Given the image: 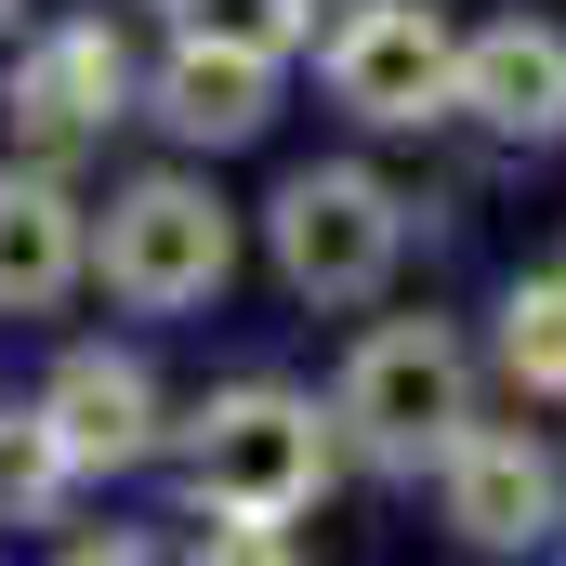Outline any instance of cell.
Returning <instances> with one entry per match:
<instances>
[{"label": "cell", "instance_id": "1", "mask_svg": "<svg viewBox=\"0 0 566 566\" xmlns=\"http://www.w3.org/2000/svg\"><path fill=\"white\" fill-rule=\"evenodd\" d=\"M171 461H185V514H264V527H290V514L329 501L343 422L316 396H290V382H224V396L185 409Z\"/></svg>", "mask_w": 566, "mask_h": 566}, {"label": "cell", "instance_id": "2", "mask_svg": "<svg viewBox=\"0 0 566 566\" xmlns=\"http://www.w3.org/2000/svg\"><path fill=\"white\" fill-rule=\"evenodd\" d=\"M329 422L369 474H434L461 434H474V343L448 316H382L356 329L343 382H329Z\"/></svg>", "mask_w": 566, "mask_h": 566}, {"label": "cell", "instance_id": "3", "mask_svg": "<svg viewBox=\"0 0 566 566\" xmlns=\"http://www.w3.org/2000/svg\"><path fill=\"white\" fill-rule=\"evenodd\" d=\"M93 277L106 303H133V316H198V303H224L238 277V211H224V185L211 171H133L106 211H93Z\"/></svg>", "mask_w": 566, "mask_h": 566}, {"label": "cell", "instance_id": "4", "mask_svg": "<svg viewBox=\"0 0 566 566\" xmlns=\"http://www.w3.org/2000/svg\"><path fill=\"white\" fill-rule=\"evenodd\" d=\"M264 264L290 277V303H369L409 264V198L369 158H303L264 198Z\"/></svg>", "mask_w": 566, "mask_h": 566}, {"label": "cell", "instance_id": "5", "mask_svg": "<svg viewBox=\"0 0 566 566\" xmlns=\"http://www.w3.org/2000/svg\"><path fill=\"white\" fill-rule=\"evenodd\" d=\"M316 80L356 133H434L461 119V27L434 0H343L316 40Z\"/></svg>", "mask_w": 566, "mask_h": 566}, {"label": "cell", "instance_id": "6", "mask_svg": "<svg viewBox=\"0 0 566 566\" xmlns=\"http://www.w3.org/2000/svg\"><path fill=\"white\" fill-rule=\"evenodd\" d=\"M0 119L27 158H80V145H106L119 119H145V66L133 40L106 27V13H53V27H27L13 40V66H0Z\"/></svg>", "mask_w": 566, "mask_h": 566}, {"label": "cell", "instance_id": "7", "mask_svg": "<svg viewBox=\"0 0 566 566\" xmlns=\"http://www.w3.org/2000/svg\"><path fill=\"white\" fill-rule=\"evenodd\" d=\"M434 514H448V541H474V554H554L566 541V461L527 422H474L434 461Z\"/></svg>", "mask_w": 566, "mask_h": 566}, {"label": "cell", "instance_id": "8", "mask_svg": "<svg viewBox=\"0 0 566 566\" xmlns=\"http://www.w3.org/2000/svg\"><path fill=\"white\" fill-rule=\"evenodd\" d=\"M40 409H53V434L80 448V474H145V461L185 434L171 396H158V369H145L133 343H66L53 382H40Z\"/></svg>", "mask_w": 566, "mask_h": 566}, {"label": "cell", "instance_id": "9", "mask_svg": "<svg viewBox=\"0 0 566 566\" xmlns=\"http://www.w3.org/2000/svg\"><path fill=\"white\" fill-rule=\"evenodd\" d=\"M461 119L488 145H554L566 133V27L554 13H488V27H461Z\"/></svg>", "mask_w": 566, "mask_h": 566}, {"label": "cell", "instance_id": "10", "mask_svg": "<svg viewBox=\"0 0 566 566\" xmlns=\"http://www.w3.org/2000/svg\"><path fill=\"white\" fill-rule=\"evenodd\" d=\"M93 277V198L53 158H0V316H53Z\"/></svg>", "mask_w": 566, "mask_h": 566}, {"label": "cell", "instance_id": "11", "mask_svg": "<svg viewBox=\"0 0 566 566\" xmlns=\"http://www.w3.org/2000/svg\"><path fill=\"white\" fill-rule=\"evenodd\" d=\"M145 119L185 145V158H224L277 119V53H224V40H171L145 66Z\"/></svg>", "mask_w": 566, "mask_h": 566}, {"label": "cell", "instance_id": "12", "mask_svg": "<svg viewBox=\"0 0 566 566\" xmlns=\"http://www.w3.org/2000/svg\"><path fill=\"white\" fill-rule=\"evenodd\" d=\"M488 356H501V382H514V396H566V264H541V277L501 290Z\"/></svg>", "mask_w": 566, "mask_h": 566}, {"label": "cell", "instance_id": "13", "mask_svg": "<svg viewBox=\"0 0 566 566\" xmlns=\"http://www.w3.org/2000/svg\"><path fill=\"white\" fill-rule=\"evenodd\" d=\"M66 488H80V448L53 434V409H40V396L0 409V527H53Z\"/></svg>", "mask_w": 566, "mask_h": 566}, {"label": "cell", "instance_id": "14", "mask_svg": "<svg viewBox=\"0 0 566 566\" xmlns=\"http://www.w3.org/2000/svg\"><path fill=\"white\" fill-rule=\"evenodd\" d=\"M171 40H224V53H290L316 40V0H158Z\"/></svg>", "mask_w": 566, "mask_h": 566}, {"label": "cell", "instance_id": "15", "mask_svg": "<svg viewBox=\"0 0 566 566\" xmlns=\"http://www.w3.org/2000/svg\"><path fill=\"white\" fill-rule=\"evenodd\" d=\"M185 566H303V541H290V527H264V514H198Z\"/></svg>", "mask_w": 566, "mask_h": 566}, {"label": "cell", "instance_id": "16", "mask_svg": "<svg viewBox=\"0 0 566 566\" xmlns=\"http://www.w3.org/2000/svg\"><path fill=\"white\" fill-rule=\"evenodd\" d=\"M53 566H171V554H158V541H119V527H106V541H66Z\"/></svg>", "mask_w": 566, "mask_h": 566}, {"label": "cell", "instance_id": "17", "mask_svg": "<svg viewBox=\"0 0 566 566\" xmlns=\"http://www.w3.org/2000/svg\"><path fill=\"white\" fill-rule=\"evenodd\" d=\"M0 40H27V0H0Z\"/></svg>", "mask_w": 566, "mask_h": 566}]
</instances>
